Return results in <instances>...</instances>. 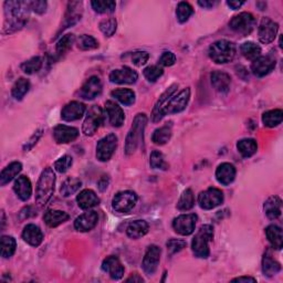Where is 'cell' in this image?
Masks as SVG:
<instances>
[{"label": "cell", "instance_id": "obj_52", "mask_svg": "<svg viewBox=\"0 0 283 283\" xmlns=\"http://www.w3.org/2000/svg\"><path fill=\"white\" fill-rule=\"evenodd\" d=\"M163 73H164V70L158 66H151L144 70V76L150 82H156Z\"/></svg>", "mask_w": 283, "mask_h": 283}, {"label": "cell", "instance_id": "obj_35", "mask_svg": "<svg viewBox=\"0 0 283 283\" xmlns=\"http://www.w3.org/2000/svg\"><path fill=\"white\" fill-rule=\"evenodd\" d=\"M262 271L267 277H273V275L278 274L281 271V265L275 261L269 252L265 254L262 259Z\"/></svg>", "mask_w": 283, "mask_h": 283}, {"label": "cell", "instance_id": "obj_26", "mask_svg": "<svg viewBox=\"0 0 283 283\" xmlns=\"http://www.w3.org/2000/svg\"><path fill=\"white\" fill-rule=\"evenodd\" d=\"M177 87H178V86H177V84H174V86H172L171 88H169L165 92V93L159 97V100L156 103V105H155L154 111H153V115H152L153 122L157 123V122L160 121V119L163 117H164V115H163V110H164V108L166 106V104L168 103V101L172 98V96L175 93V90H176Z\"/></svg>", "mask_w": 283, "mask_h": 283}, {"label": "cell", "instance_id": "obj_10", "mask_svg": "<svg viewBox=\"0 0 283 283\" xmlns=\"http://www.w3.org/2000/svg\"><path fill=\"white\" fill-rule=\"evenodd\" d=\"M117 146V137L115 134H109L98 140L96 145V157L100 161H108L114 154Z\"/></svg>", "mask_w": 283, "mask_h": 283}, {"label": "cell", "instance_id": "obj_59", "mask_svg": "<svg viewBox=\"0 0 283 283\" xmlns=\"http://www.w3.org/2000/svg\"><path fill=\"white\" fill-rule=\"evenodd\" d=\"M108 185H109V177L104 175V176L101 177V179L98 180V183H97L98 189H100L101 192H104V190L108 188Z\"/></svg>", "mask_w": 283, "mask_h": 283}, {"label": "cell", "instance_id": "obj_43", "mask_svg": "<svg viewBox=\"0 0 283 283\" xmlns=\"http://www.w3.org/2000/svg\"><path fill=\"white\" fill-rule=\"evenodd\" d=\"M283 112L282 110L268 111L262 115V122L267 127H275L282 123Z\"/></svg>", "mask_w": 283, "mask_h": 283}, {"label": "cell", "instance_id": "obj_56", "mask_svg": "<svg viewBox=\"0 0 283 283\" xmlns=\"http://www.w3.org/2000/svg\"><path fill=\"white\" fill-rule=\"evenodd\" d=\"M158 62L163 67H172L176 62V55L171 51H165L160 55Z\"/></svg>", "mask_w": 283, "mask_h": 283}, {"label": "cell", "instance_id": "obj_11", "mask_svg": "<svg viewBox=\"0 0 283 283\" xmlns=\"http://www.w3.org/2000/svg\"><path fill=\"white\" fill-rule=\"evenodd\" d=\"M190 98V90L185 89L183 90L180 93H178L175 96H172L171 100L168 101L166 106L163 110V115L168 114H175V113H179L186 109V106L189 102Z\"/></svg>", "mask_w": 283, "mask_h": 283}, {"label": "cell", "instance_id": "obj_9", "mask_svg": "<svg viewBox=\"0 0 283 283\" xmlns=\"http://www.w3.org/2000/svg\"><path fill=\"white\" fill-rule=\"evenodd\" d=\"M224 203V194L218 188H208L198 196V204L203 209H214Z\"/></svg>", "mask_w": 283, "mask_h": 283}, {"label": "cell", "instance_id": "obj_25", "mask_svg": "<svg viewBox=\"0 0 283 283\" xmlns=\"http://www.w3.org/2000/svg\"><path fill=\"white\" fill-rule=\"evenodd\" d=\"M13 190L21 200L27 201L32 195V185L27 176H20L16 179Z\"/></svg>", "mask_w": 283, "mask_h": 283}, {"label": "cell", "instance_id": "obj_51", "mask_svg": "<svg viewBox=\"0 0 283 283\" xmlns=\"http://www.w3.org/2000/svg\"><path fill=\"white\" fill-rule=\"evenodd\" d=\"M116 26H117V23L115 18H109L101 21L100 29L106 37H112V35L116 31Z\"/></svg>", "mask_w": 283, "mask_h": 283}, {"label": "cell", "instance_id": "obj_37", "mask_svg": "<svg viewBox=\"0 0 283 283\" xmlns=\"http://www.w3.org/2000/svg\"><path fill=\"white\" fill-rule=\"evenodd\" d=\"M82 183L80 179L75 178V177H69L68 179L63 181L62 186L60 188V194L63 197H70L75 194L77 190L80 189Z\"/></svg>", "mask_w": 283, "mask_h": 283}, {"label": "cell", "instance_id": "obj_30", "mask_svg": "<svg viewBox=\"0 0 283 283\" xmlns=\"http://www.w3.org/2000/svg\"><path fill=\"white\" fill-rule=\"evenodd\" d=\"M265 212L269 219L274 220L281 216L282 200L278 196H272L265 203Z\"/></svg>", "mask_w": 283, "mask_h": 283}, {"label": "cell", "instance_id": "obj_41", "mask_svg": "<svg viewBox=\"0 0 283 283\" xmlns=\"http://www.w3.org/2000/svg\"><path fill=\"white\" fill-rule=\"evenodd\" d=\"M75 38L73 34H66L63 35V37L56 42L55 45V53L56 55L61 58L62 55H65L71 48H72V45L74 44Z\"/></svg>", "mask_w": 283, "mask_h": 283}, {"label": "cell", "instance_id": "obj_49", "mask_svg": "<svg viewBox=\"0 0 283 283\" xmlns=\"http://www.w3.org/2000/svg\"><path fill=\"white\" fill-rule=\"evenodd\" d=\"M151 167L154 169H161V171H166L168 168V164L165 160L164 155H163L159 151H154L151 154V159H150Z\"/></svg>", "mask_w": 283, "mask_h": 283}, {"label": "cell", "instance_id": "obj_60", "mask_svg": "<svg viewBox=\"0 0 283 283\" xmlns=\"http://www.w3.org/2000/svg\"><path fill=\"white\" fill-rule=\"evenodd\" d=\"M198 5L205 9H210L215 5H217V2H208V0H204V2H198Z\"/></svg>", "mask_w": 283, "mask_h": 283}, {"label": "cell", "instance_id": "obj_4", "mask_svg": "<svg viewBox=\"0 0 283 283\" xmlns=\"http://www.w3.org/2000/svg\"><path fill=\"white\" fill-rule=\"evenodd\" d=\"M212 238H214V228H212V226H201L199 230L197 231L192 242V249L196 257L204 259L209 257V242L212 241Z\"/></svg>", "mask_w": 283, "mask_h": 283}, {"label": "cell", "instance_id": "obj_8", "mask_svg": "<svg viewBox=\"0 0 283 283\" xmlns=\"http://www.w3.org/2000/svg\"><path fill=\"white\" fill-rule=\"evenodd\" d=\"M137 203V196L131 190H125V192L117 193L112 200V207L117 212H126L131 211Z\"/></svg>", "mask_w": 283, "mask_h": 283}, {"label": "cell", "instance_id": "obj_32", "mask_svg": "<svg viewBox=\"0 0 283 283\" xmlns=\"http://www.w3.org/2000/svg\"><path fill=\"white\" fill-rule=\"evenodd\" d=\"M21 169H23V165H21L20 161H13L9 164L2 172V175H0V185L5 186L15 179L17 175L21 172Z\"/></svg>", "mask_w": 283, "mask_h": 283}, {"label": "cell", "instance_id": "obj_3", "mask_svg": "<svg viewBox=\"0 0 283 283\" xmlns=\"http://www.w3.org/2000/svg\"><path fill=\"white\" fill-rule=\"evenodd\" d=\"M146 122L147 117L143 113H139V114H137L135 118H134L133 124L125 139V153L127 155H131L135 152L138 145L143 141Z\"/></svg>", "mask_w": 283, "mask_h": 283}, {"label": "cell", "instance_id": "obj_50", "mask_svg": "<svg viewBox=\"0 0 283 283\" xmlns=\"http://www.w3.org/2000/svg\"><path fill=\"white\" fill-rule=\"evenodd\" d=\"M77 46L81 50H93L98 47V42L89 34H83L77 40Z\"/></svg>", "mask_w": 283, "mask_h": 283}, {"label": "cell", "instance_id": "obj_7", "mask_svg": "<svg viewBox=\"0 0 283 283\" xmlns=\"http://www.w3.org/2000/svg\"><path fill=\"white\" fill-rule=\"evenodd\" d=\"M229 27L230 29L239 34L248 35L253 31L254 27H256V19L250 12H241L230 20Z\"/></svg>", "mask_w": 283, "mask_h": 283}, {"label": "cell", "instance_id": "obj_20", "mask_svg": "<svg viewBox=\"0 0 283 283\" xmlns=\"http://www.w3.org/2000/svg\"><path fill=\"white\" fill-rule=\"evenodd\" d=\"M79 136V131L75 127L67 125H58L53 130V137L58 144H68Z\"/></svg>", "mask_w": 283, "mask_h": 283}, {"label": "cell", "instance_id": "obj_40", "mask_svg": "<svg viewBox=\"0 0 283 283\" xmlns=\"http://www.w3.org/2000/svg\"><path fill=\"white\" fill-rule=\"evenodd\" d=\"M240 51H241L246 59L251 61L258 59L261 55V48L257 44H254V42L251 41L245 42V44L240 47Z\"/></svg>", "mask_w": 283, "mask_h": 283}, {"label": "cell", "instance_id": "obj_44", "mask_svg": "<svg viewBox=\"0 0 283 283\" xmlns=\"http://www.w3.org/2000/svg\"><path fill=\"white\" fill-rule=\"evenodd\" d=\"M195 205V197L192 189H186L179 198L178 203H177V208L181 211H186L192 209Z\"/></svg>", "mask_w": 283, "mask_h": 283}, {"label": "cell", "instance_id": "obj_39", "mask_svg": "<svg viewBox=\"0 0 283 283\" xmlns=\"http://www.w3.org/2000/svg\"><path fill=\"white\" fill-rule=\"evenodd\" d=\"M172 137V126L165 125L155 130L152 136V140L156 145H165Z\"/></svg>", "mask_w": 283, "mask_h": 283}, {"label": "cell", "instance_id": "obj_22", "mask_svg": "<svg viewBox=\"0 0 283 283\" xmlns=\"http://www.w3.org/2000/svg\"><path fill=\"white\" fill-rule=\"evenodd\" d=\"M105 113L109 117V121L112 126L119 127L125 121V114L121 106L115 102L108 101L105 103Z\"/></svg>", "mask_w": 283, "mask_h": 283}, {"label": "cell", "instance_id": "obj_48", "mask_svg": "<svg viewBox=\"0 0 283 283\" xmlns=\"http://www.w3.org/2000/svg\"><path fill=\"white\" fill-rule=\"evenodd\" d=\"M92 8L94 9L95 12L98 13H112L116 8V4L114 2H111V0H108V2H92Z\"/></svg>", "mask_w": 283, "mask_h": 283}, {"label": "cell", "instance_id": "obj_62", "mask_svg": "<svg viewBox=\"0 0 283 283\" xmlns=\"http://www.w3.org/2000/svg\"><path fill=\"white\" fill-rule=\"evenodd\" d=\"M233 282H256L257 280L251 277H239L237 279H233Z\"/></svg>", "mask_w": 283, "mask_h": 283}, {"label": "cell", "instance_id": "obj_63", "mask_svg": "<svg viewBox=\"0 0 283 283\" xmlns=\"http://www.w3.org/2000/svg\"><path fill=\"white\" fill-rule=\"evenodd\" d=\"M131 281H133V282H143L144 280L141 279L137 273H134L133 275H131L129 279H126V282H131Z\"/></svg>", "mask_w": 283, "mask_h": 283}, {"label": "cell", "instance_id": "obj_45", "mask_svg": "<svg viewBox=\"0 0 283 283\" xmlns=\"http://www.w3.org/2000/svg\"><path fill=\"white\" fill-rule=\"evenodd\" d=\"M16 240L11 236H3L2 237V257L10 258L16 251Z\"/></svg>", "mask_w": 283, "mask_h": 283}, {"label": "cell", "instance_id": "obj_14", "mask_svg": "<svg viewBox=\"0 0 283 283\" xmlns=\"http://www.w3.org/2000/svg\"><path fill=\"white\" fill-rule=\"evenodd\" d=\"M160 248L152 245L147 248L146 253L143 259V270L148 274H154L155 271L157 270V267L160 260Z\"/></svg>", "mask_w": 283, "mask_h": 283}, {"label": "cell", "instance_id": "obj_27", "mask_svg": "<svg viewBox=\"0 0 283 283\" xmlns=\"http://www.w3.org/2000/svg\"><path fill=\"white\" fill-rule=\"evenodd\" d=\"M83 7L80 2H71L68 4V9L65 17V28L75 25L82 17Z\"/></svg>", "mask_w": 283, "mask_h": 283}, {"label": "cell", "instance_id": "obj_21", "mask_svg": "<svg viewBox=\"0 0 283 283\" xmlns=\"http://www.w3.org/2000/svg\"><path fill=\"white\" fill-rule=\"evenodd\" d=\"M98 221V216L95 211L91 210L84 212L83 215L79 216L74 221V228L77 231L88 232L93 229Z\"/></svg>", "mask_w": 283, "mask_h": 283}, {"label": "cell", "instance_id": "obj_57", "mask_svg": "<svg viewBox=\"0 0 283 283\" xmlns=\"http://www.w3.org/2000/svg\"><path fill=\"white\" fill-rule=\"evenodd\" d=\"M29 8L35 13L42 15L47 10V3L41 2V0H39V2H29Z\"/></svg>", "mask_w": 283, "mask_h": 283}, {"label": "cell", "instance_id": "obj_53", "mask_svg": "<svg viewBox=\"0 0 283 283\" xmlns=\"http://www.w3.org/2000/svg\"><path fill=\"white\" fill-rule=\"evenodd\" d=\"M73 164V159L69 155H65V156H62L61 158H59L54 163V168L61 174H65L66 172H68L69 169L71 168Z\"/></svg>", "mask_w": 283, "mask_h": 283}, {"label": "cell", "instance_id": "obj_29", "mask_svg": "<svg viewBox=\"0 0 283 283\" xmlns=\"http://www.w3.org/2000/svg\"><path fill=\"white\" fill-rule=\"evenodd\" d=\"M76 201L79 207L81 209H90L92 207L97 206L100 204V198L97 197V195L91 189H84L82 192L77 195L76 197Z\"/></svg>", "mask_w": 283, "mask_h": 283}, {"label": "cell", "instance_id": "obj_2", "mask_svg": "<svg viewBox=\"0 0 283 283\" xmlns=\"http://www.w3.org/2000/svg\"><path fill=\"white\" fill-rule=\"evenodd\" d=\"M54 185H55V175L52 171V168L47 167L44 172L41 173V176L37 185V190H35V201L40 207H45L46 205L51 199V197L54 193Z\"/></svg>", "mask_w": 283, "mask_h": 283}, {"label": "cell", "instance_id": "obj_38", "mask_svg": "<svg viewBox=\"0 0 283 283\" xmlns=\"http://www.w3.org/2000/svg\"><path fill=\"white\" fill-rule=\"evenodd\" d=\"M111 94L119 103L127 106L132 105L135 102V93L130 89H116L114 91H112Z\"/></svg>", "mask_w": 283, "mask_h": 283}, {"label": "cell", "instance_id": "obj_31", "mask_svg": "<svg viewBox=\"0 0 283 283\" xmlns=\"http://www.w3.org/2000/svg\"><path fill=\"white\" fill-rule=\"evenodd\" d=\"M69 219V215L65 211L61 210H48L45 216H44V220L45 223L49 226L50 228H55L60 226L61 224L66 223Z\"/></svg>", "mask_w": 283, "mask_h": 283}, {"label": "cell", "instance_id": "obj_15", "mask_svg": "<svg viewBox=\"0 0 283 283\" xmlns=\"http://www.w3.org/2000/svg\"><path fill=\"white\" fill-rule=\"evenodd\" d=\"M275 68V60L270 55H260L258 59L252 61L251 71L259 77L269 74Z\"/></svg>", "mask_w": 283, "mask_h": 283}, {"label": "cell", "instance_id": "obj_55", "mask_svg": "<svg viewBox=\"0 0 283 283\" xmlns=\"http://www.w3.org/2000/svg\"><path fill=\"white\" fill-rule=\"evenodd\" d=\"M150 59V54L146 51H137L135 53H133L132 55V61L135 66L137 67H141L144 66L145 63Z\"/></svg>", "mask_w": 283, "mask_h": 283}, {"label": "cell", "instance_id": "obj_33", "mask_svg": "<svg viewBox=\"0 0 283 283\" xmlns=\"http://www.w3.org/2000/svg\"><path fill=\"white\" fill-rule=\"evenodd\" d=\"M266 235L269 240V242L277 250H281L283 247V237H282V229L278 226L271 225L266 229Z\"/></svg>", "mask_w": 283, "mask_h": 283}, {"label": "cell", "instance_id": "obj_64", "mask_svg": "<svg viewBox=\"0 0 283 283\" xmlns=\"http://www.w3.org/2000/svg\"><path fill=\"white\" fill-rule=\"evenodd\" d=\"M5 212L4 211H2V229H4V226H5Z\"/></svg>", "mask_w": 283, "mask_h": 283}, {"label": "cell", "instance_id": "obj_34", "mask_svg": "<svg viewBox=\"0 0 283 283\" xmlns=\"http://www.w3.org/2000/svg\"><path fill=\"white\" fill-rule=\"evenodd\" d=\"M148 232V224L145 220H135L129 225L126 229L127 236L132 239H139Z\"/></svg>", "mask_w": 283, "mask_h": 283}, {"label": "cell", "instance_id": "obj_19", "mask_svg": "<svg viewBox=\"0 0 283 283\" xmlns=\"http://www.w3.org/2000/svg\"><path fill=\"white\" fill-rule=\"evenodd\" d=\"M84 113H86V105L80 102H70L68 103L65 108H63L61 112V117L63 121L67 122H72L76 121V119H80Z\"/></svg>", "mask_w": 283, "mask_h": 283}, {"label": "cell", "instance_id": "obj_61", "mask_svg": "<svg viewBox=\"0 0 283 283\" xmlns=\"http://www.w3.org/2000/svg\"><path fill=\"white\" fill-rule=\"evenodd\" d=\"M244 4H245L244 2H232V0H231V2H227V6L230 7V8L233 9V10L239 9L240 7H241Z\"/></svg>", "mask_w": 283, "mask_h": 283}, {"label": "cell", "instance_id": "obj_23", "mask_svg": "<svg viewBox=\"0 0 283 283\" xmlns=\"http://www.w3.org/2000/svg\"><path fill=\"white\" fill-rule=\"evenodd\" d=\"M236 177V168L230 163H223L218 166L216 171V178L221 184V185H230L235 180Z\"/></svg>", "mask_w": 283, "mask_h": 283}, {"label": "cell", "instance_id": "obj_46", "mask_svg": "<svg viewBox=\"0 0 283 283\" xmlns=\"http://www.w3.org/2000/svg\"><path fill=\"white\" fill-rule=\"evenodd\" d=\"M194 13V9L193 7L190 6L188 3H179L178 6H177V10H176V16H177V20L179 21L180 24L186 23V21L190 18Z\"/></svg>", "mask_w": 283, "mask_h": 283}, {"label": "cell", "instance_id": "obj_6", "mask_svg": "<svg viewBox=\"0 0 283 283\" xmlns=\"http://www.w3.org/2000/svg\"><path fill=\"white\" fill-rule=\"evenodd\" d=\"M104 121V112L100 106L94 105L89 110L86 119H84L82 125V131L84 135L92 136L94 135L96 131L100 129Z\"/></svg>", "mask_w": 283, "mask_h": 283}, {"label": "cell", "instance_id": "obj_5", "mask_svg": "<svg viewBox=\"0 0 283 283\" xmlns=\"http://www.w3.org/2000/svg\"><path fill=\"white\" fill-rule=\"evenodd\" d=\"M210 59L218 65H224L233 60L236 55V46L228 40H218L209 47Z\"/></svg>", "mask_w": 283, "mask_h": 283}, {"label": "cell", "instance_id": "obj_18", "mask_svg": "<svg viewBox=\"0 0 283 283\" xmlns=\"http://www.w3.org/2000/svg\"><path fill=\"white\" fill-rule=\"evenodd\" d=\"M102 83L97 76H91L80 90V96L84 100H93L101 94Z\"/></svg>", "mask_w": 283, "mask_h": 283}, {"label": "cell", "instance_id": "obj_28", "mask_svg": "<svg viewBox=\"0 0 283 283\" xmlns=\"http://www.w3.org/2000/svg\"><path fill=\"white\" fill-rule=\"evenodd\" d=\"M211 84L216 91L220 93H227L230 89L231 77L228 73L221 72V71H215L211 73Z\"/></svg>", "mask_w": 283, "mask_h": 283}, {"label": "cell", "instance_id": "obj_24", "mask_svg": "<svg viewBox=\"0 0 283 283\" xmlns=\"http://www.w3.org/2000/svg\"><path fill=\"white\" fill-rule=\"evenodd\" d=\"M23 238L27 244H29L32 247H38L41 245L44 240V233L41 229L33 224L27 225L23 231Z\"/></svg>", "mask_w": 283, "mask_h": 283}, {"label": "cell", "instance_id": "obj_54", "mask_svg": "<svg viewBox=\"0 0 283 283\" xmlns=\"http://www.w3.org/2000/svg\"><path fill=\"white\" fill-rule=\"evenodd\" d=\"M186 245H187L186 241H184V240H180V239H171L168 240L166 244L167 249L171 254L181 251L184 248L186 247Z\"/></svg>", "mask_w": 283, "mask_h": 283}, {"label": "cell", "instance_id": "obj_1", "mask_svg": "<svg viewBox=\"0 0 283 283\" xmlns=\"http://www.w3.org/2000/svg\"><path fill=\"white\" fill-rule=\"evenodd\" d=\"M29 2H6L5 3V33H11L21 29L28 21Z\"/></svg>", "mask_w": 283, "mask_h": 283}, {"label": "cell", "instance_id": "obj_16", "mask_svg": "<svg viewBox=\"0 0 283 283\" xmlns=\"http://www.w3.org/2000/svg\"><path fill=\"white\" fill-rule=\"evenodd\" d=\"M137 79L138 74L136 71L127 67L112 71L110 74V81L116 84H134Z\"/></svg>", "mask_w": 283, "mask_h": 283}, {"label": "cell", "instance_id": "obj_36", "mask_svg": "<svg viewBox=\"0 0 283 283\" xmlns=\"http://www.w3.org/2000/svg\"><path fill=\"white\" fill-rule=\"evenodd\" d=\"M237 148L239 153L241 154L244 157L248 158V157H251L252 155L257 153L258 145H257V141L252 138H244L238 141Z\"/></svg>", "mask_w": 283, "mask_h": 283}, {"label": "cell", "instance_id": "obj_13", "mask_svg": "<svg viewBox=\"0 0 283 283\" xmlns=\"http://www.w3.org/2000/svg\"><path fill=\"white\" fill-rule=\"evenodd\" d=\"M279 30V25L274 23L273 20L269 18H264L261 20L260 26H259V40L262 42L264 45L271 44L274 41L275 37H277V33Z\"/></svg>", "mask_w": 283, "mask_h": 283}, {"label": "cell", "instance_id": "obj_17", "mask_svg": "<svg viewBox=\"0 0 283 283\" xmlns=\"http://www.w3.org/2000/svg\"><path fill=\"white\" fill-rule=\"evenodd\" d=\"M102 270L108 273L113 280H119L124 275L125 269L118 258L110 256L102 262Z\"/></svg>", "mask_w": 283, "mask_h": 283}, {"label": "cell", "instance_id": "obj_58", "mask_svg": "<svg viewBox=\"0 0 283 283\" xmlns=\"http://www.w3.org/2000/svg\"><path fill=\"white\" fill-rule=\"evenodd\" d=\"M41 135H42V131H41V130L35 132V133L33 134V136L30 138V140H29V141H27V144L25 145V147H24L25 152H28L29 150H31V148L33 147V145H34V144H37V141L39 140V138L41 137Z\"/></svg>", "mask_w": 283, "mask_h": 283}, {"label": "cell", "instance_id": "obj_12", "mask_svg": "<svg viewBox=\"0 0 283 283\" xmlns=\"http://www.w3.org/2000/svg\"><path fill=\"white\" fill-rule=\"evenodd\" d=\"M197 216L195 214L180 215L174 219L173 228L181 236H189L195 231Z\"/></svg>", "mask_w": 283, "mask_h": 283}, {"label": "cell", "instance_id": "obj_42", "mask_svg": "<svg viewBox=\"0 0 283 283\" xmlns=\"http://www.w3.org/2000/svg\"><path fill=\"white\" fill-rule=\"evenodd\" d=\"M30 89V82L25 77H20L15 84H13L11 94L16 98V100H23V97L28 93V91Z\"/></svg>", "mask_w": 283, "mask_h": 283}, {"label": "cell", "instance_id": "obj_47", "mask_svg": "<svg viewBox=\"0 0 283 283\" xmlns=\"http://www.w3.org/2000/svg\"><path fill=\"white\" fill-rule=\"evenodd\" d=\"M41 67H42V59L40 56H33V58L24 62L23 65H21V69H23L24 72L27 74H33L35 72H38V71L41 69Z\"/></svg>", "mask_w": 283, "mask_h": 283}]
</instances>
